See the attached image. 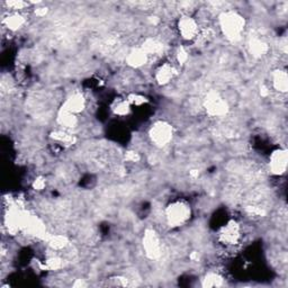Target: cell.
I'll return each mask as SVG.
<instances>
[{"label": "cell", "mask_w": 288, "mask_h": 288, "mask_svg": "<svg viewBox=\"0 0 288 288\" xmlns=\"http://www.w3.org/2000/svg\"><path fill=\"white\" fill-rule=\"evenodd\" d=\"M246 18L237 11H224L218 16V26L227 41L239 42L246 29Z\"/></svg>", "instance_id": "obj_1"}, {"label": "cell", "mask_w": 288, "mask_h": 288, "mask_svg": "<svg viewBox=\"0 0 288 288\" xmlns=\"http://www.w3.org/2000/svg\"><path fill=\"white\" fill-rule=\"evenodd\" d=\"M190 216H192L190 205L182 199L171 202L164 209L165 222L172 228L185 225L189 221Z\"/></svg>", "instance_id": "obj_2"}, {"label": "cell", "mask_w": 288, "mask_h": 288, "mask_svg": "<svg viewBox=\"0 0 288 288\" xmlns=\"http://www.w3.org/2000/svg\"><path fill=\"white\" fill-rule=\"evenodd\" d=\"M150 141L158 148H164L172 141L174 128L165 121H157L149 130Z\"/></svg>", "instance_id": "obj_3"}, {"label": "cell", "mask_w": 288, "mask_h": 288, "mask_svg": "<svg viewBox=\"0 0 288 288\" xmlns=\"http://www.w3.org/2000/svg\"><path fill=\"white\" fill-rule=\"evenodd\" d=\"M204 108L208 116L224 117L227 115L228 110H230V106L219 92L211 90L207 92V95L204 98Z\"/></svg>", "instance_id": "obj_4"}, {"label": "cell", "mask_w": 288, "mask_h": 288, "mask_svg": "<svg viewBox=\"0 0 288 288\" xmlns=\"http://www.w3.org/2000/svg\"><path fill=\"white\" fill-rule=\"evenodd\" d=\"M142 247L145 256L150 260H158L162 253V247H161V241L153 228H146L142 238Z\"/></svg>", "instance_id": "obj_5"}, {"label": "cell", "mask_w": 288, "mask_h": 288, "mask_svg": "<svg viewBox=\"0 0 288 288\" xmlns=\"http://www.w3.org/2000/svg\"><path fill=\"white\" fill-rule=\"evenodd\" d=\"M241 226L237 221H228L218 231V240L226 247H234L239 245L241 240Z\"/></svg>", "instance_id": "obj_6"}, {"label": "cell", "mask_w": 288, "mask_h": 288, "mask_svg": "<svg viewBox=\"0 0 288 288\" xmlns=\"http://www.w3.org/2000/svg\"><path fill=\"white\" fill-rule=\"evenodd\" d=\"M177 28L179 35L184 38L185 41H193L199 35V25L196 19L189 16V15H184V16L178 19Z\"/></svg>", "instance_id": "obj_7"}, {"label": "cell", "mask_w": 288, "mask_h": 288, "mask_svg": "<svg viewBox=\"0 0 288 288\" xmlns=\"http://www.w3.org/2000/svg\"><path fill=\"white\" fill-rule=\"evenodd\" d=\"M288 153L286 149H276L269 157V170L272 175L281 176L286 172Z\"/></svg>", "instance_id": "obj_8"}, {"label": "cell", "mask_w": 288, "mask_h": 288, "mask_svg": "<svg viewBox=\"0 0 288 288\" xmlns=\"http://www.w3.org/2000/svg\"><path fill=\"white\" fill-rule=\"evenodd\" d=\"M61 108L70 111L72 114H80L86 108V98L81 92H73L70 96L67 97V99L63 102Z\"/></svg>", "instance_id": "obj_9"}, {"label": "cell", "mask_w": 288, "mask_h": 288, "mask_svg": "<svg viewBox=\"0 0 288 288\" xmlns=\"http://www.w3.org/2000/svg\"><path fill=\"white\" fill-rule=\"evenodd\" d=\"M175 67L169 62H164L162 65L158 67V69L155 70L154 79L157 81L159 86H167L171 82L175 77Z\"/></svg>", "instance_id": "obj_10"}, {"label": "cell", "mask_w": 288, "mask_h": 288, "mask_svg": "<svg viewBox=\"0 0 288 288\" xmlns=\"http://www.w3.org/2000/svg\"><path fill=\"white\" fill-rule=\"evenodd\" d=\"M149 61V55L146 53L139 47H134L129 52L128 56H126V63L131 68H134V69H139V68H142L145 66Z\"/></svg>", "instance_id": "obj_11"}, {"label": "cell", "mask_w": 288, "mask_h": 288, "mask_svg": "<svg viewBox=\"0 0 288 288\" xmlns=\"http://www.w3.org/2000/svg\"><path fill=\"white\" fill-rule=\"evenodd\" d=\"M272 87L279 94H287L288 91V75L286 70L276 69L271 75Z\"/></svg>", "instance_id": "obj_12"}, {"label": "cell", "mask_w": 288, "mask_h": 288, "mask_svg": "<svg viewBox=\"0 0 288 288\" xmlns=\"http://www.w3.org/2000/svg\"><path fill=\"white\" fill-rule=\"evenodd\" d=\"M3 24L11 32H16L26 24V18L21 13H12L3 19Z\"/></svg>", "instance_id": "obj_13"}, {"label": "cell", "mask_w": 288, "mask_h": 288, "mask_svg": "<svg viewBox=\"0 0 288 288\" xmlns=\"http://www.w3.org/2000/svg\"><path fill=\"white\" fill-rule=\"evenodd\" d=\"M56 122L59 125L66 130L75 129L78 125V116L66 109L60 108L56 114Z\"/></svg>", "instance_id": "obj_14"}, {"label": "cell", "mask_w": 288, "mask_h": 288, "mask_svg": "<svg viewBox=\"0 0 288 288\" xmlns=\"http://www.w3.org/2000/svg\"><path fill=\"white\" fill-rule=\"evenodd\" d=\"M140 47L149 55V57L151 55L161 54L163 52V43L155 37L145 38Z\"/></svg>", "instance_id": "obj_15"}, {"label": "cell", "mask_w": 288, "mask_h": 288, "mask_svg": "<svg viewBox=\"0 0 288 288\" xmlns=\"http://www.w3.org/2000/svg\"><path fill=\"white\" fill-rule=\"evenodd\" d=\"M225 285V279L217 271H207L202 278V287L204 288H217Z\"/></svg>", "instance_id": "obj_16"}, {"label": "cell", "mask_w": 288, "mask_h": 288, "mask_svg": "<svg viewBox=\"0 0 288 288\" xmlns=\"http://www.w3.org/2000/svg\"><path fill=\"white\" fill-rule=\"evenodd\" d=\"M249 51H250V54L253 57L260 59L267 54L268 51H269V46H268V44L265 41L255 37L249 42Z\"/></svg>", "instance_id": "obj_17"}, {"label": "cell", "mask_w": 288, "mask_h": 288, "mask_svg": "<svg viewBox=\"0 0 288 288\" xmlns=\"http://www.w3.org/2000/svg\"><path fill=\"white\" fill-rule=\"evenodd\" d=\"M47 245L52 250L61 251L69 246V239L63 234H52L46 238Z\"/></svg>", "instance_id": "obj_18"}, {"label": "cell", "mask_w": 288, "mask_h": 288, "mask_svg": "<svg viewBox=\"0 0 288 288\" xmlns=\"http://www.w3.org/2000/svg\"><path fill=\"white\" fill-rule=\"evenodd\" d=\"M131 104L126 98L123 99H116L113 105H111V110L116 116L125 117L131 113Z\"/></svg>", "instance_id": "obj_19"}, {"label": "cell", "mask_w": 288, "mask_h": 288, "mask_svg": "<svg viewBox=\"0 0 288 288\" xmlns=\"http://www.w3.org/2000/svg\"><path fill=\"white\" fill-rule=\"evenodd\" d=\"M51 138L61 144L65 145H73L77 142V138L75 135H72L70 133H68L66 131H54L52 132Z\"/></svg>", "instance_id": "obj_20"}, {"label": "cell", "mask_w": 288, "mask_h": 288, "mask_svg": "<svg viewBox=\"0 0 288 288\" xmlns=\"http://www.w3.org/2000/svg\"><path fill=\"white\" fill-rule=\"evenodd\" d=\"M126 99H128L131 106H135V107H141L149 102V99L146 98L145 96L136 94V92H132V94H130L128 97H126Z\"/></svg>", "instance_id": "obj_21"}, {"label": "cell", "mask_w": 288, "mask_h": 288, "mask_svg": "<svg viewBox=\"0 0 288 288\" xmlns=\"http://www.w3.org/2000/svg\"><path fill=\"white\" fill-rule=\"evenodd\" d=\"M44 267H45L47 270L57 271V270H60L61 268L63 267V260L61 259L60 257H57V256L50 257V258H48V259H46L45 265H44Z\"/></svg>", "instance_id": "obj_22"}, {"label": "cell", "mask_w": 288, "mask_h": 288, "mask_svg": "<svg viewBox=\"0 0 288 288\" xmlns=\"http://www.w3.org/2000/svg\"><path fill=\"white\" fill-rule=\"evenodd\" d=\"M6 6L8 9L14 11V13H18L19 11L26 8L28 6V3L23 2V0H8V2H6Z\"/></svg>", "instance_id": "obj_23"}, {"label": "cell", "mask_w": 288, "mask_h": 288, "mask_svg": "<svg viewBox=\"0 0 288 288\" xmlns=\"http://www.w3.org/2000/svg\"><path fill=\"white\" fill-rule=\"evenodd\" d=\"M189 59V53L184 46H179L177 52H176V60L180 66L186 65Z\"/></svg>", "instance_id": "obj_24"}, {"label": "cell", "mask_w": 288, "mask_h": 288, "mask_svg": "<svg viewBox=\"0 0 288 288\" xmlns=\"http://www.w3.org/2000/svg\"><path fill=\"white\" fill-rule=\"evenodd\" d=\"M110 286H117V287H125L129 285V279L124 276H113L109 278Z\"/></svg>", "instance_id": "obj_25"}, {"label": "cell", "mask_w": 288, "mask_h": 288, "mask_svg": "<svg viewBox=\"0 0 288 288\" xmlns=\"http://www.w3.org/2000/svg\"><path fill=\"white\" fill-rule=\"evenodd\" d=\"M124 158H125L126 161H128V162L136 163V162H139V161L141 160V155H140V153H138L134 150H129V151H126V152H125Z\"/></svg>", "instance_id": "obj_26"}, {"label": "cell", "mask_w": 288, "mask_h": 288, "mask_svg": "<svg viewBox=\"0 0 288 288\" xmlns=\"http://www.w3.org/2000/svg\"><path fill=\"white\" fill-rule=\"evenodd\" d=\"M32 186L34 189L36 190V192H41V190L45 189L46 187V179L42 177V176H38V177L34 179Z\"/></svg>", "instance_id": "obj_27"}, {"label": "cell", "mask_w": 288, "mask_h": 288, "mask_svg": "<svg viewBox=\"0 0 288 288\" xmlns=\"http://www.w3.org/2000/svg\"><path fill=\"white\" fill-rule=\"evenodd\" d=\"M246 211L248 214H250V215H252L253 217H262L266 215V212L258 206H248L246 208Z\"/></svg>", "instance_id": "obj_28"}, {"label": "cell", "mask_w": 288, "mask_h": 288, "mask_svg": "<svg viewBox=\"0 0 288 288\" xmlns=\"http://www.w3.org/2000/svg\"><path fill=\"white\" fill-rule=\"evenodd\" d=\"M47 12H48V9L46 7H38L35 9V15L38 17H43V16H45Z\"/></svg>", "instance_id": "obj_29"}, {"label": "cell", "mask_w": 288, "mask_h": 288, "mask_svg": "<svg viewBox=\"0 0 288 288\" xmlns=\"http://www.w3.org/2000/svg\"><path fill=\"white\" fill-rule=\"evenodd\" d=\"M73 287H86L87 286V282L85 281V279H77L75 281V284L72 285Z\"/></svg>", "instance_id": "obj_30"}, {"label": "cell", "mask_w": 288, "mask_h": 288, "mask_svg": "<svg viewBox=\"0 0 288 288\" xmlns=\"http://www.w3.org/2000/svg\"><path fill=\"white\" fill-rule=\"evenodd\" d=\"M260 94H261V96H268L269 95V89H268V88L266 87V86H261V88H260Z\"/></svg>", "instance_id": "obj_31"}, {"label": "cell", "mask_w": 288, "mask_h": 288, "mask_svg": "<svg viewBox=\"0 0 288 288\" xmlns=\"http://www.w3.org/2000/svg\"><path fill=\"white\" fill-rule=\"evenodd\" d=\"M149 21H150L151 24H153V25H158L159 22H160V19H159V17H157V16H151V17L149 18Z\"/></svg>", "instance_id": "obj_32"}, {"label": "cell", "mask_w": 288, "mask_h": 288, "mask_svg": "<svg viewBox=\"0 0 288 288\" xmlns=\"http://www.w3.org/2000/svg\"><path fill=\"white\" fill-rule=\"evenodd\" d=\"M189 176H190V177H193V178H196V177H198V176H199V171H198V170H196V169H193V170H190V171H189Z\"/></svg>", "instance_id": "obj_33"}]
</instances>
